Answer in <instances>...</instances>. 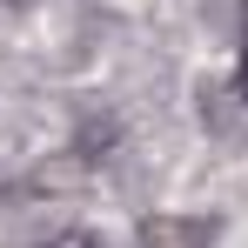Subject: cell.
I'll list each match as a JSON object with an SVG mask.
<instances>
[{
	"label": "cell",
	"instance_id": "6da1fadb",
	"mask_svg": "<svg viewBox=\"0 0 248 248\" xmlns=\"http://www.w3.org/2000/svg\"><path fill=\"white\" fill-rule=\"evenodd\" d=\"M242 20H248V7H242ZM242 94H248V41H242Z\"/></svg>",
	"mask_w": 248,
	"mask_h": 248
}]
</instances>
